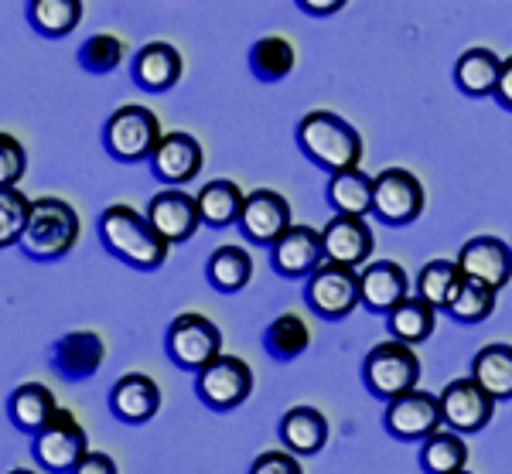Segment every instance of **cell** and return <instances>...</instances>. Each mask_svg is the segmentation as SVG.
<instances>
[{"mask_svg": "<svg viewBox=\"0 0 512 474\" xmlns=\"http://www.w3.org/2000/svg\"><path fill=\"white\" fill-rule=\"evenodd\" d=\"M99 243L106 253L134 270H161L171 253V243L151 222V215L123 202L110 205L99 215Z\"/></svg>", "mask_w": 512, "mask_h": 474, "instance_id": "6da1fadb", "label": "cell"}, {"mask_svg": "<svg viewBox=\"0 0 512 474\" xmlns=\"http://www.w3.org/2000/svg\"><path fill=\"white\" fill-rule=\"evenodd\" d=\"M297 151L308 157L315 168L335 174L345 168H359L366 144H362V133L352 127L345 116L332 110H311L301 116L294 130Z\"/></svg>", "mask_w": 512, "mask_h": 474, "instance_id": "7a4b0ae2", "label": "cell"}, {"mask_svg": "<svg viewBox=\"0 0 512 474\" xmlns=\"http://www.w3.org/2000/svg\"><path fill=\"white\" fill-rule=\"evenodd\" d=\"M82 236V219L79 212L72 209L65 198H55V195H41L35 198V209H31V222H28V232L21 239V249L24 256L31 260H62L76 249Z\"/></svg>", "mask_w": 512, "mask_h": 474, "instance_id": "3957f363", "label": "cell"}, {"mask_svg": "<svg viewBox=\"0 0 512 474\" xmlns=\"http://www.w3.org/2000/svg\"><path fill=\"white\" fill-rule=\"evenodd\" d=\"M424 379V365H420L417 348L403 338H393L390 342H379L369 348V355L362 359V382L376 399L390 403V399L410 393V389L420 386Z\"/></svg>", "mask_w": 512, "mask_h": 474, "instance_id": "277c9868", "label": "cell"}, {"mask_svg": "<svg viewBox=\"0 0 512 474\" xmlns=\"http://www.w3.org/2000/svg\"><path fill=\"white\" fill-rule=\"evenodd\" d=\"M161 137H164V130H161L158 113L140 103L117 106V110L110 113V120L103 123V147H106V154L120 164L151 161Z\"/></svg>", "mask_w": 512, "mask_h": 474, "instance_id": "5b68a950", "label": "cell"}, {"mask_svg": "<svg viewBox=\"0 0 512 474\" xmlns=\"http://www.w3.org/2000/svg\"><path fill=\"white\" fill-rule=\"evenodd\" d=\"M304 301L325 321L349 318L362 307V270L338 260H325L304 284Z\"/></svg>", "mask_w": 512, "mask_h": 474, "instance_id": "8992f818", "label": "cell"}, {"mask_svg": "<svg viewBox=\"0 0 512 474\" xmlns=\"http://www.w3.org/2000/svg\"><path fill=\"white\" fill-rule=\"evenodd\" d=\"M253 386V365L239 359V355L222 352L219 359H212L205 369L195 372V396L212 413H229L236 406H243L253 396Z\"/></svg>", "mask_w": 512, "mask_h": 474, "instance_id": "52a82bcc", "label": "cell"}, {"mask_svg": "<svg viewBox=\"0 0 512 474\" xmlns=\"http://www.w3.org/2000/svg\"><path fill=\"white\" fill-rule=\"evenodd\" d=\"M31 451H35V461L41 471L76 474L82 457L89 454V437H86V430H82V423L76 420V413L59 406L55 417L38 430L35 440H31Z\"/></svg>", "mask_w": 512, "mask_h": 474, "instance_id": "ba28073f", "label": "cell"}, {"mask_svg": "<svg viewBox=\"0 0 512 474\" xmlns=\"http://www.w3.org/2000/svg\"><path fill=\"white\" fill-rule=\"evenodd\" d=\"M164 348H168L171 362H175L178 369L198 372L222 355V331H219V324L212 318H205V314L185 311L168 324Z\"/></svg>", "mask_w": 512, "mask_h": 474, "instance_id": "9c48e42d", "label": "cell"}, {"mask_svg": "<svg viewBox=\"0 0 512 474\" xmlns=\"http://www.w3.org/2000/svg\"><path fill=\"white\" fill-rule=\"evenodd\" d=\"M427 209L424 181L407 168H386L376 174L373 215L386 226H410Z\"/></svg>", "mask_w": 512, "mask_h": 474, "instance_id": "30bf717a", "label": "cell"}, {"mask_svg": "<svg viewBox=\"0 0 512 474\" xmlns=\"http://www.w3.org/2000/svg\"><path fill=\"white\" fill-rule=\"evenodd\" d=\"M383 427L390 430V437L407 440V444H424L434 430L444 427V406L441 396L427 393V389H410V393L396 396L386 403Z\"/></svg>", "mask_w": 512, "mask_h": 474, "instance_id": "8fae6325", "label": "cell"}, {"mask_svg": "<svg viewBox=\"0 0 512 474\" xmlns=\"http://www.w3.org/2000/svg\"><path fill=\"white\" fill-rule=\"evenodd\" d=\"M239 232H243L246 243L253 246H274L287 229L294 226V212L280 191L274 188H256L246 191L243 212H239Z\"/></svg>", "mask_w": 512, "mask_h": 474, "instance_id": "7c38bea8", "label": "cell"}, {"mask_svg": "<svg viewBox=\"0 0 512 474\" xmlns=\"http://www.w3.org/2000/svg\"><path fill=\"white\" fill-rule=\"evenodd\" d=\"M495 403H499V399H495L475 376L451 379L441 393L444 423L461 430V434H478V430L489 427L495 417Z\"/></svg>", "mask_w": 512, "mask_h": 474, "instance_id": "4fadbf2b", "label": "cell"}, {"mask_svg": "<svg viewBox=\"0 0 512 474\" xmlns=\"http://www.w3.org/2000/svg\"><path fill=\"white\" fill-rule=\"evenodd\" d=\"M325 260L328 256H325L321 229L304 226V222H294V226L270 246V263H274V270L287 280H301V277L308 280Z\"/></svg>", "mask_w": 512, "mask_h": 474, "instance_id": "5bb4252c", "label": "cell"}, {"mask_svg": "<svg viewBox=\"0 0 512 474\" xmlns=\"http://www.w3.org/2000/svg\"><path fill=\"white\" fill-rule=\"evenodd\" d=\"M151 174L161 181V185H188V181L198 178V171H202L205 164V151L202 144L192 137V133L185 130H171L161 137V144L154 147L151 154Z\"/></svg>", "mask_w": 512, "mask_h": 474, "instance_id": "9a60e30c", "label": "cell"}, {"mask_svg": "<svg viewBox=\"0 0 512 474\" xmlns=\"http://www.w3.org/2000/svg\"><path fill=\"white\" fill-rule=\"evenodd\" d=\"M321 239H325L328 260L359 266V270L373 260L376 236H373V226L366 222V215L335 212L332 219L325 222V229H321Z\"/></svg>", "mask_w": 512, "mask_h": 474, "instance_id": "2e32d148", "label": "cell"}, {"mask_svg": "<svg viewBox=\"0 0 512 474\" xmlns=\"http://www.w3.org/2000/svg\"><path fill=\"white\" fill-rule=\"evenodd\" d=\"M147 215H151V222L164 232V239H168L171 246L188 243L198 232V226H205L198 198L181 191L178 185H168L164 191H158V195L147 202Z\"/></svg>", "mask_w": 512, "mask_h": 474, "instance_id": "e0dca14e", "label": "cell"}, {"mask_svg": "<svg viewBox=\"0 0 512 474\" xmlns=\"http://www.w3.org/2000/svg\"><path fill=\"white\" fill-rule=\"evenodd\" d=\"M110 410L120 423H130V427L151 423L161 410V386L147 372H127L113 382Z\"/></svg>", "mask_w": 512, "mask_h": 474, "instance_id": "ac0fdd59", "label": "cell"}, {"mask_svg": "<svg viewBox=\"0 0 512 474\" xmlns=\"http://www.w3.org/2000/svg\"><path fill=\"white\" fill-rule=\"evenodd\" d=\"M106 359V345L96 331H69L52 348V369L65 382H86L99 372Z\"/></svg>", "mask_w": 512, "mask_h": 474, "instance_id": "d6986e66", "label": "cell"}, {"mask_svg": "<svg viewBox=\"0 0 512 474\" xmlns=\"http://www.w3.org/2000/svg\"><path fill=\"white\" fill-rule=\"evenodd\" d=\"M458 263L468 277L499 290L512 280V246L502 243L499 236H472L458 249Z\"/></svg>", "mask_w": 512, "mask_h": 474, "instance_id": "ffe728a7", "label": "cell"}, {"mask_svg": "<svg viewBox=\"0 0 512 474\" xmlns=\"http://www.w3.org/2000/svg\"><path fill=\"white\" fill-rule=\"evenodd\" d=\"M410 297V273L396 260H369L362 266V307L373 314H390Z\"/></svg>", "mask_w": 512, "mask_h": 474, "instance_id": "44dd1931", "label": "cell"}, {"mask_svg": "<svg viewBox=\"0 0 512 474\" xmlns=\"http://www.w3.org/2000/svg\"><path fill=\"white\" fill-rule=\"evenodd\" d=\"M185 76V58L171 41H147L134 55V82L147 93L175 89Z\"/></svg>", "mask_w": 512, "mask_h": 474, "instance_id": "7402d4cb", "label": "cell"}, {"mask_svg": "<svg viewBox=\"0 0 512 474\" xmlns=\"http://www.w3.org/2000/svg\"><path fill=\"white\" fill-rule=\"evenodd\" d=\"M502 62H506V58H499L492 48H465V52L458 55V62H454V86L472 99L495 96L499 76H502Z\"/></svg>", "mask_w": 512, "mask_h": 474, "instance_id": "603a6c76", "label": "cell"}, {"mask_svg": "<svg viewBox=\"0 0 512 474\" xmlns=\"http://www.w3.org/2000/svg\"><path fill=\"white\" fill-rule=\"evenodd\" d=\"M280 440L284 447H291L294 454L311 457L325 451L328 444V420L318 406H291V410L280 417Z\"/></svg>", "mask_w": 512, "mask_h": 474, "instance_id": "cb8c5ba5", "label": "cell"}, {"mask_svg": "<svg viewBox=\"0 0 512 474\" xmlns=\"http://www.w3.org/2000/svg\"><path fill=\"white\" fill-rule=\"evenodd\" d=\"M373 195H376V178H369V174L362 171V164L359 168L328 174L325 198H328V205H332V212L373 215Z\"/></svg>", "mask_w": 512, "mask_h": 474, "instance_id": "d4e9b609", "label": "cell"}, {"mask_svg": "<svg viewBox=\"0 0 512 474\" xmlns=\"http://www.w3.org/2000/svg\"><path fill=\"white\" fill-rule=\"evenodd\" d=\"M55 410H59L55 393L48 386H41V382H21L11 393V399H7V417H11V423L21 434L31 437L55 417Z\"/></svg>", "mask_w": 512, "mask_h": 474, "instance_id": "484cf974", "label": "cell"}, {"mask_svg": "<svg viewBox=\"0 0 512 474\" xmlns=\"http://www.w3.org/2000/svg\"><path fill=\"white\" fill-rule=\"evenodd\" d=\"M198 209H202V222L209 229H226L236 226L239 212H243L246 191L229 178H212L198 188Z\"/></svg>", "mask_w": 512, "mask_h": 474, "instance_id": "4316f807", "label": "cell"}, {"mask_svg": "<svg viewBox=\"0 0 512 474\" xmlns=\"http://www.w3.org/2000/svg\"><path fill=\"white\" fill-rule=\"evenodd\" d=\"M468 440L461 430H434L431 437L420 444V471L424 474H458L468 468Z\"/></svg>", "mask_w": 512, "mask_h": 474, "instance_id": "83f0119b", "label": "cell"}, {"mask_svg": "<svg viewBox=\"0 0 512 474\" xmlns=\"http://www.w3.org/2000/svg\"><path fill=\"white\" fill-rule=\"evenodd\" d=\"M386 328H390L393 338H403L410 345H420L434 335L437 328V307L420 294L403 297L400 304L386 314Z\"/></svg>", "mask_w": 512, "mask_h": 474, "instance_id": "f1b7e54d", "label": "cell"}, {"mask_svg": "<svg viewBox=\"0 0 512 474\" xmlns=\"http://www.w3.org/2000/svg\"><path fill=\"white\" fill-rule=\"evenodd\" d=\"M205 280L219 290V294H239L250 287L253 280V256L243 246H219L205 263Z\"/></svg>", "mask_w": 512, "mask_h": 474, "instance_id": "f546056e", "label": "cell"}, {"mask_svg": "<svg viewBox=\"0 0 512 474\" xmlns=\"http://www.w3.org/2000/svg\"><path fill=\"white\" fill-rule=\"evenodd\" d=\"M468 273L461 270L458 260H431L420 266L417 273V294L427 297L437 311H448L454 304V297L461 294V287H465Z\"/></svg>", "mask_w": 512, "mask_h": 474, "instance_id": "4dcf8cb0", "label": "cell"}, {"mask_svg": "<svg viewBox=\"0 0 512 474\" xmlns=\"http://www.w3.org/2000/svg\"><path fill=\"white\" fill-rule=\"evenodd\" d=\"M263 348H267V352L274 355L277 362L301 359V355L311 348V328H308V321H304L297 311L277 314V318L267 324V331H263Z\"/></svg>", "mask_w": 512, "mask_h": 474, "instance_id": "1f68e13d", "label": "cell"}, {"mask_svg": "<svg viewBox=\"0 0 512 474\" xmlns=\"http://www.w3.org/2000/svg\"><path fill=\"white\" fill-rule=\"evenodd\" d=\"M472 376L482 382L499 403L512 399V345L492 342V345L478 348L472 359Z\"/></svg>", "mask_w": 512, "mask_h": 474, "instance_id": "d6a6232c", "label": "cell"}, {"mask_svg": "<svg viewBox=\"0 0 512 474\" xmlns=\"http://www.w3.org/2000/svg\"><path fill=\"white\" fill-rule=\"evenodd\" d=\"M86 4L82 0H28V21L38 35L65 38L82 24Z\"/></svg>", "mask_w": 512, "mask_h": 474, "instance_id": "836d02e7", "label": "cell"}, {"mask_svg": "<svg viewBox=\"0 0 512 474\" xmlns=\"http://www.w3.org/2000/svg\"><path fill=\"white\" fill-rule=\"evenodd\" d=\"M297 52L284 35H267L253 41L250 48V72L260 82H284L294 72Z\"/></svg>", "mask_w": 512, "mask_h": 474, "instance_id": "e575fe53", "label": "cell"}, {"mask_svg": "<svg viewBox=\"0 0 512 474\" xmlns=\"http://www.w3.org/2000/svg\"><path fill=\"white\" fill-rule=\"evenodd\" d=\"M495 304H499V287L468 277L465 287H461V294L454 297V304L444 314L458 324H482L495 314Z\"/></svg>", "mask_w": 512, "mask_h": 474, "instance_id": "d590c367", "label": "cell"}, {"mask_svg": "<svg viewBox=\"0 0 512 474\" xmlns=\"http://www.w3.org/2000/svg\"><path fill=\"white\" fill-rule=\"evenodd\" d=\"M31 209H35V198L18 191V185H0V246H21L31 222Z\"/></svg>", "mask_w": 512, "mask_h": 474, "instance_id": "8d00e7d4", "label": "cell"}, {"mask_svg": "<svg viewBox=\"0 0 512 474\" xmlns=\"http://www.w3.org/2000/svg\"><path fill=\"white\" fill-rule=\"evenodd\" d=\"M123 55H127V45L123 38H117L113 31H96L82 41L79 48V65L89 72V76H106V72H117Z\"/></svg>", "mask_w": 512, "mask_h": 474, "instance_id": "74e56055", "label": "cell"}, {"mask_svg": "<svg viewBox=\"0 0 512 474\" xmlns=\"http://www.w3.org/2000/svg\"><path fill=\"white\" fill-rule=\"evenodd\" d=\"M28 168V151L14 133H0V185H18Z\"/></svg>", "mask_w": 512, "mask_h": 474, "instance_id": "f35d334b", "label": "cell"}, {"mask_svg": "<svg viewBox=\"0 0 512 474\" xmlns=\"http://www.w3.org/2000/svg\"><path fill=\"white\" fill-rule=\"evenodd\" d=\"M301 454H294L291 447L287 451H263L260 457H253V474H301Z\"/></svg>", "mask_w": 512, "mask_h": 474, "instance_id": "ab89813d", "label": "cell"}, {"mask_svg": "<svg viewBox=\"0 0 512 474\" xmlns=\"http://www.w3.org/2000/svg\"><path fill=\"white\" fill-rule=\"evenodd\" d=\"M76 474H117V461L103 451H89L86 457H82Z\"/></svg>", "mask_w": 512, "mask_h": 474, "instance_id": "60d3db41", "label": "cell"}, {"mask_svg": "<svg viewBox=\"0 0 512 474\" xmlns=\"http://www.w3.org/2000/svg\"><path fill=\"white\" fill-rule=\"evenodd\" d=\"M294 4L301 7L304 14H311V18H332L349 0H294Z\"/></svg>", "mask_w": 512, "mask_h": 474, "instance_id": "b9f144b4", "label": "cell"}, {"mask_svg": "<svg viewBox=\"0 0 512 474\" xmlns=\"http://www.w3.org/2000/svg\"><path fill=\"white\" fill-rule=\"evenodd\" d=\"M495 103L502 106V110L512 113V55L502 62V76H499V89H495Z\"/></svg>", "mask_w": 512, "mask_h": 474, "instance_id": "7bdbcfd3", "label": "cell"}]
</instances>
